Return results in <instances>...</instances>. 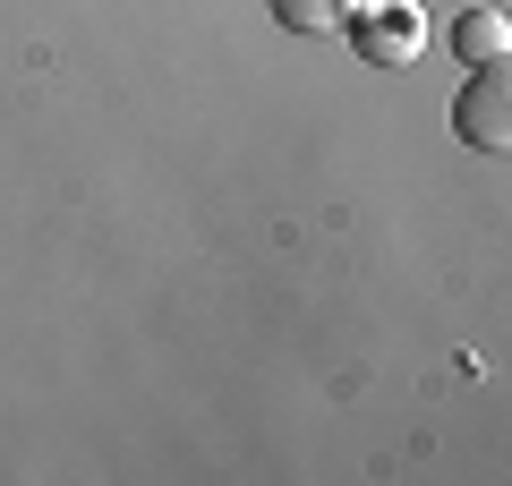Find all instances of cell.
<instances>
[{
	"label": "cell",
	"instance_id": "obj_1",
	"mask_svg": "<svg viewBox=\"0 0 512 486\" xmlns=\"http://www.w3.org/2000/svg\"><path fill=\"white\" fill-rule=\"evenodd\" d=\"M453 128H461V145H478V154H504L512 145V69L504 60H478L470 69V86L453 94Z\"/></svg>",
	"mask_w": 512,
	"mask_h": 486
},
{
	"label": "cell",
	"instance_id": "obj_2",
	"mask_svg": "<svg viewBox=\"0 0 512 486\" xmlns=\"http://www.w3.org/2000/svg\"><path fill=\"white\" fill-rule=\"evenodd\" d=\"M342 35L359 43V60H376V69H402V60L427 52V18H419V9H402V0H367Z\"/></svg>",
	"mask_w": 512,
	"mask_h": 486
},
{
	"label": "cell",
	"instance_id": "obj_3",
	"mask_svg": "<svg viewBox=\"0 0 512 486\" xmlns=\"http://www.w3.org/2000/svg\"><path fill=\"white\" fill-rule=\"evenodd\" d=\"M453 52L470 60V69H478V60H504L512 52V18H504V9H461V18H453Z\"/></svg>",
	"mask_w": 512,
	"mask_h": 486
},
{
	"label": "cell",
	"instance_id": "obj_4",
	"mask_svg": "<svg viewBox=\"0 0 512 486\" xmlns=\"http://www.w3.org/2000/svg\"><path fill=\"white\" fill-rule=\"evenodd\" d=\"M265 9H274V26H291V35H342L367 0H265Z\"/></svg>",
	"mask_w": 512,
	"mask_h": 486
}]
</instances>
